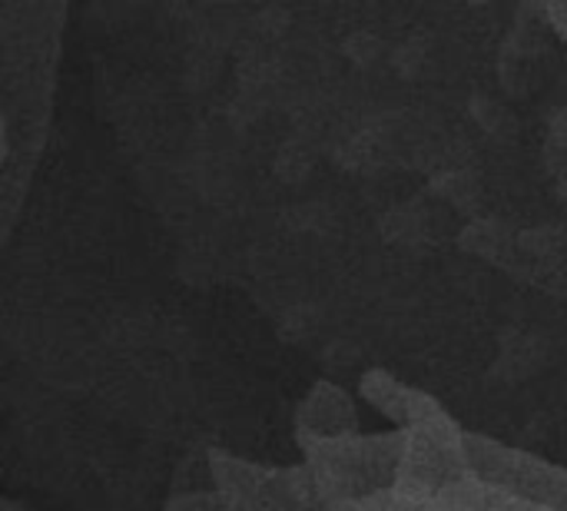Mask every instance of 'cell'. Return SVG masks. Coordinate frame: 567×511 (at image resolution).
Returning <instances> with one entry per match:
<instances>
[{
  "instance_id": "cell-3",
  "label": "cell",
  "mask_w": 567,
  "mask_h": 511,
  "mask_svg": "<svg viewBox=\"0 0 567 511\" xmlns=\"http://www.w3.org/2000/svg\"><path fill=\"white\" fill-rule=\"evenodd\" d=\"M462 246L468 249V253H478V256H498L502 253V246H505V233H502V226L498 223H492V219H478V223H472L465 233H462Z\"/></svg>"
},
{
  "instance_id": "cell-7",
  "label": "cell",
  "mask_w": 567,
  "mask_h": 511,
  "mask_svg": "<svg viewBox=\"0 0 567 511\" xmlns=\"http://www.w3.org/2000/svg\"><path fill=\"white\" fill-rule=\"evenodd\" d=\"M312 329H316L312 309H292V313H286V319H282V339L299 343V339H306Z\"/></svg>"
},
{
  "instance_id": "cell-2",
  "label": "cell",
  "mask_w": 567,
  "mask_h": 511,
  "mask_svg": "<svg viewBox=\"0 0 567 511\" xmlns=\"http://www.w3.org/2000/svg\"><path fill=\"white\" fill-rule=\"evenodd\" d=\"M362 389H365L369 402H375L379 409H385V412H392V416H399V406H402V409H409V406H412V399H402V396H405V389H402L392 376H385V372H372V376H365Z\"/></svg>"
},
{
  "instance_id": "cell-5",
  "label": "cell",
  "mask_w": 567,
  "mask_h": 511,
  "mask_svg": "<svg viewBox=\"0 0 567 511\" xmlns=\"http://www.w3.org/2000/svg\"><path fill=\"white\" fill-rule=\"evenodd\" d=\"M346 57L359 67H372L382 57V40L369 30H359L346 40Z\"/></svg>"
},
{
  "instance_id": "cell-4",
  "label": "cell",
  "mask_w": 567,
  "mask_h": 511,
  "mask_svg": "<svg viewBox=\"0 0 567 511\" xmlns=\"http://www.w3.org/2000/svg\"><path fill=\"white\" fill-rule=\"evenodd\" d=\"M435 193L445 196L449 203L462 206V209H472L482 190H478V180L468 176V173H445V176L435 180Z\"/></svg>"
},
{
  "instance_id": "cell-8",
  "label": "cell",
  "mask_w": 567,
  "mask_h": 511,
  "mask_svg": "<svg viewBox=\"0 0 567 511\" xmlns=\"http://www.w3.org/2000/svg\"><path fill=\"white\" fill-rule=\"evenodd\" d=\"M415 63H422V53L415 43H405L402 50H395V67H402V73H415Z\"/></svg>"
},
{
  "instance_id": "cell-9",
  "label": "cell",
  "mask_w": 567,
  "mask_h": 511,
  "mask_svg": "<svg viewBox=\"0 0 567 511\" xmlns=\"http://www.w3.org/2000/svg\"><path fill=\"white\" fill-rule=\"evenodd\" d=\"M561 190H565V196H567V176H565V186H561Z\"/></svg>"
},
{
  "instance_id": "cell-6",
  "label": "cell",
  "mask_w": 567,
  "mask_h": 511,
  "mask_svg": "<svg viewBox=\"0 0 567 511\" xmlns=\"http://www.w3.org/2000/svg\"><path fill=\"white\" fill-rule=\"evenodd\" d=\"M276 170H279L282 180H292V183H296V180H302V176L312 170V160H309V153H306L299 143H286L282 153H279Z\"/></svg>"
},
{
  "instance_id": "cell-1",
  "label": "cell",
  "mask_w": 567,
  "mask_h": 511,
  "mask_svg": "<svg viewBox=\"0 0 567 511\" xmlns=\"http://www.w3.org/2000/svg\"><path fill=\"white\" fill-rule=\"evenodd\" d=\"M542 359H545V346H542L535 336H512V339L502 346V369H505L512 379L535 376V369L542 366Z\"/></svg>"
}]
</instances>
